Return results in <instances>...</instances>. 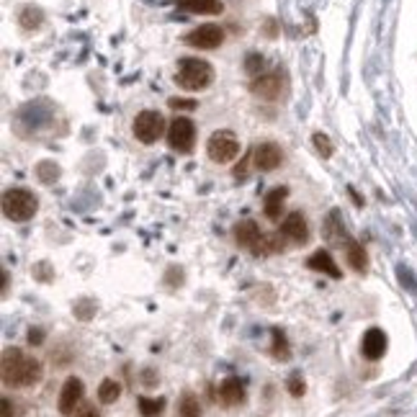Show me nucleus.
Returning <instances> with one entry per match:
<instances>
[{"mask_svg": "<svg viewBox=\"0 0 417 417\" xmlns=\"http://www.w3.org/2000/svg\"><path fill=\"white\" fill-rule=\"evenodd\" d=\"M273 335V358L278 360H289L292 358V348H289V340H286V335H283L281 327H273L271 330Z\"/></svg>", "mask_w": 417, "mask_h": 417, "instance_id": "b1692460", "label": "nucleus"}, {"mask_svg": "<svg viewBox=\"0 0 417 417\" xmlns=\"http://www.w3.org/2000/svg\"><path fill=\"white\" fill-rule=\"evenodd\" d=\"M167 145H170V150H175V152H183V155H188L191 150H194L196 145V126L194 121L188 116H175L170 124H167Z\"/></svg>", "mask_w": 417, "mask_h": 417, "instance_id": "423d86ee", "label": "nucleus"}, {"mask_svg": "<svg viewBox=\"0 0 417 417\" xmlns=\"http://www.w3.org/2000/svg\"><path fill=\"white\" fill-rule=\"evenodd\" d=\"M37 175H39L41 183H54L59 175V167L54 165V163H39V165H37Z\"/></svg>", "mask_w": 417, "mask_h": 417, "instance_id": "cd10ccee", "label": "nucleus"}, {"mask_svg": "<svg viewBox=\"0 0 417 417\" xmlns=\"http://www.w3.org/2000/svg\"><path fill=\"white\" fill-rule=\"evenodd\" d=\"M178 417H201V402L194 391H183L178 402Z\"/></svg>", "mask_w": 417, "mask_h": 417, "instance_id": "412c9836", "label": "nucleus"}, {"mask_svg": "<svg viewBox=\"0 0 417 417\" xmlns=\"http://www.w3.org/2000/svg\"><path fill=\"white\" fill-rule=\"evenodd\" d=\"M263 65H265V59H263L258 52H250V54L245 57V72H247V75H252V78L263 75Z\"/></svg>", "mask_w": 417, "mask_h": 417, "instance_id": "bb28decb", "label": "nucleus"}, {"mask_svg": "<svg viewBox=\"0 0 417 417\" xmlns=\"http://www.w3.org/2000/svg\"><path fill=\"white\" fill-rule=\"evenodd\" d=\"M307 268H312V271H317V273H325V276H330V278H343V271L338 268V263L332 261V255L330 250H314L307 258Z\"/></svg>", "mask_w": 417, "mask_h": 417, "instance_id": "4468645a", "label": "nucleus"}, {"mask_svg": "<svg viewBox=\"0 0 417 417\" xmlns=\"http://www.w3.org/2000/svg\"><path fill=\"white\" fill-rule=\"evenodd\" d=\"M175 6L185 13H199V16H219L224 10L222 0H175Z\"/></svg>", "mask_w": 417, "mask_h": 417, "instance_id": "f3484780", "label": "nucleus"}, {"mask_svg": "<svg viewBox=\"0 0 417 417\" xmlns=\"http://www.w3.org/2000/svg\"><path fill=\"white\" fill-rule=\"evenodd\" d=\"M39 209V199L29 188H8L3 194V214L10 222H29Z\"/></svg>", "mask_w": 417, "mask_h": 417, "instance_id": "7ed1b4c3", "label": "nucleus"}, {"mask_svg": "<svg viewBox=\"0 0 417 417\" xmlns=\"http://www.w3.org/2000/svg\"><path fill=\"white\" fill-rule=\"evenodd\" d=\"M185 44L194 49H216L224 44V29L216 23H204L185 34Z\"/></svg>", "mask_w": 417, "mask_h": 417, "instance_id": "6e6552de", "label": "nucleus"}, {"mask_svg": "<svg viewBox=\"0 0 417 417\" xmlns=\"http://www.w3.org/2000/svg\"><path fill=\"white\" fill-rule=\"evenodd\" d=\"M325 237H327L330 243H335V245H345L350 240L348 234H345V230H343V224H340V212H338V209H332L330 216L325 219Z\"/></svg>", "mask_w": 417, "mask_h": 417, "instance_id": "6ab92c4d", "label": "nucleus"}, {"mask_svg": "<svg viewBox=\"0 0 417 417\" xmlns=\"http://www.w3.org/2000/svg\"><path fill=\"white\" fill-rule=\"evenodd\" d=\"M345 258H348V265L356 273H366V268H369V255H366V250H363V245H360L358 240L350 237L348 243H345Z\"/></svg>", "mask_w": 417, "mask_h": 417, "instance_id": "a211bd4d", "label": "nucleus"}, {"mask_svg": "<svg viewBox=\"0 0 417 417\" xmlns=\"http://www.w3.org/2000/svg\"><path fill=\"white\" fill-rule=\"evenodd\" d=\"M0 376L3 384L13 389H29L37 387L44 378V366L39 358H34L21 348H6L0 358Z\"/></svg>", "mask_w": 417, "mask_h": 417, "instance_id": "f257e3e1", "label": "nucleus"}, {"mask_svg": "<svg viewBox=\"0 0 417 417\" xmlns=\"http://www.w3.org/2000/svg\"><path fill=\"white\" fill-rule=\"evenodd\" d=\"M34 276H37L39 281H44V283L52 281V271H49V263H39V265L34 268Z\"/></svg>", "mask_w": 417, "mask_h": 417, "instance_id": "473e14b6", "label": "nucleus"}, {"mask_svg": "<svg viewBox=\"0 0 417 417\" xmlns=\"http://www.w3.org/2000/svg\"><path fill=\"white\" fill-rule=\"evenodd\" d=\"M132 134H134L136 142L142 145H155L157 139L163 134H167V124H165V116L160 111H139L132 124Z\"/></svg>", "mask_w": 417, "mask_h": 417, "instance_id": "39448f33", "label": "nucleus"}, {"mask_svg": "<svg viewBox=\"0 0 417 417\" xmlns=\"http://www.w3.org/2000/svg\"><path fill=\"white\" fill-rule=\"evenodd\" d=\"M389 348V340H387V332L381 327H371V330L363 332L360 338V353L366 360H378L384 358V353Z\"/></svg>", "mask_w": 417, "mask_h": 417, "instance_id": "9b49d317", "label": "nucleus"}, {"mask_svg": "<svg viewBox=\"0 0 417 417\" xmlns=\"http://www.w3.org/2000/svg\"><path fill=\"white\" fill-rule=\"evenodd\" d=\"M216 399L222 402V407H237L245 402V381L240 376H227L219 384Z\"/></svg>", "mask_w": 417, "mask_h": 417, "instance_id": "f8f14e48", "label": "nucleus"}, {"mask_svg": "<svg viewBox=\"0 0 417 417\" xmlns=\"http://www.w3.org/2000/svg\"><path fill=\"white\" fill-rule=\"evenodd\" d=\"M142 381H145V387H155V374H152V369H147L145 374H142Z\"/></svg>", "mask_w": 417, "mask_h": 417, "instance_id": "c9c22d12", "label": "nucleus"}, {"mask_svg": "<svg viewBox=\"0 0 417 417\" xmlns=\"http://www.w3.org/2000/svg\"><path fill=\"white\" fill-rule=\"evenodd\" d=\"M286 391H289L294 399L304 397V391H307V381H304V376H301L299 371H294L292 376L286 378Z\"/></svg>", "mask_w": 417, "mask_h": 417, "instance_id": "393cba45", "label": "nucleus"}, {"mask_svg": "<svg viewBox=\"0 0 417 417\" xmlns=\"http://www.w3.org/2000/svg\"><path fill=\"white\" fill-rule=\"evenodd\" d=\"M72 417H101V412L96 409V405H90V402H80Z\"/></svg>", "mask_w": 417, "mask_h": 417, "instance_id": "7c9ffc66", "label": "nucleus"}, {"mask_svg": "<svg viewBox=\"0 0 417 417\" xmlns=\"http://www.w3.org/2000/svg\"><path fill=\"white\" fill-rule=\"evenodd\" d=\"M399 278H402V286H407L409 292H417L415 278H412V273H407V268H405V265H399Z\"/></svg>", "mask_w": 417, "mask_h": 417, "instance_id": "2f4dec72", "label": "nucleus"}, {"mask_svg": "<svg viewBox=\"0 0 417 417\" xmlns=\"http://www.w3.org/2000/svg\"><path fill=\"white\" fill-rule=\"evenodd\" d=\"M83 394H85V384H83V378L68 376V381L62 384V391H59V399H57L59 415H65V417L75 415L78 405L83 402Z\"/></svg>", "mask_w": 417, "mask_h": 417, "instance_id": "0eeeda50", "label": "nucleus"}, {"mask_svg": "<svg viewBox=\"0 0 417 417\" xmlns=\"http://www.w3.org/2000/svg\"><path fill=\"white\" fill-rule=\"evenodd\" d=\"M283 163V150L276 142H261L252 147V165L261 173H271L276 167H281Z\"/></svg>", "mask_w": 417, "mask_h": 417, "instance_id": "1a4fd4ad", "label": "nucleus"}, {"mask_svg": "<svg viewBox=\"0 0 417 417\" xmlns=\"http://www.w3.org/2000/svg\"><path fill=\"white\" fill-rule=\"evenodd\" d=\"M250 90L258 98L276 101V98L281 96V72H265V75H258V78L250 83Z\"/></svg>", "mask_w": 417, "mask_h": 417, "instance_id": "ddd939ff", "label": "nucleus"}, {"mask_svg": "<svg viewBox=\"0 0 417 417\" xmlns=\"http://www.w3.org/2000/svg\"><path fill=\"white\" fill-rule=\"evenodd\" d=\"M206 155L216 165H230L240 155V139L230 129H216L206 142Z\"/></svg>", "mask_w": 417, "mask_h": 417, "instance_id": "20e7f679", "label": "nucleus"}, {"mask_svg": "<svg viewBox=\"0 0 417 417\" xmlns=\"http://www.w3.org/2000/svg\"><path fill=\"white\" fill-rule=\"evenodd\" d=\"M136 407H139V415L142 417H160L165 412V399L163 397H157V399L139 397L136 399Z\"/></svg>", "mask_w": 417, "mask_h": 417, "instance_id": "5701e85b", "label": "nucleus"}, {"mask_svg": "<svg viewBox=\"0 0 417 417\" xmlns=\"http://www.w3.org/2000/svg\"><path fill=\"white\" fill-rule=\"evenodd\" d=\"M121 397V384L116 378H103L101 387H98V402L101 405H114Z\"/></svg>", "mask_w": 417, "mask_h": 417, "instance_id": "aec40b11", "label": "nucleus"}, {"mask_svg": "<svg viewBox=\"0 0 417 417\" xmlns=\"http://www.w3.org/2000/svg\"><path fill=\"white\" fill-rule=\"evenodd\" d=\"M19 23H21V26H23L26 31L39 29L41 23H44V13H41V8L26 6V8H21V13H19Z\"/></svg>", "mask_w": 417, "mask_h": 417, "instance_id": "4be33fe9", "label": "nucleus"}, {"mask_svg": "<svg viewBox=\"0 0 417 417\" xmlns=\"http://www.w3.org/2000/svg\"><path fill=\"white\" fill-rule=\"evenodd\" d=\"M281 234L296 245H307L309 243V224H307V216L301 212L286 214L281 222Z\"/></svg>", "mask_w": 417, "mask_h": 417, "instance_id": "9d476101", "label": "nucleus"}, {"mask_svg": "<svg viewBox=\"0 0 417 417\" xmlns=\"http://www.w3.org/2000/svg\"><path fill=\"white\" fill-rule=\"evenodd\" d=\"M214 80V68L206 62V59L199 57H185L178 62V70H175V83L183 88V90H204V88L212 85Z\"/></svg>", "mask_w": 417, "mask_h": 417, "instance_id": "f03ea898", "label": "nucleus"}, {"mask_svg": "<svg viewBox=\"0 0 417 417\" xmlns=\"http://www.w3.org/2000/svg\"><path fill=\"white\" fill-rule=\"evenodd\" d=\"M75 314H78L80 320H90V317L96 314V304L88 299H80L78 304H75Z\"/></svg>", "mask_w": 417, "mask_h": 417, "instance_id": "c85d7f7f", "label": "nucleus"}, {"mask_svg": "<svg viewBox=\"0 0 417 417\" xmlns=\"http://www.w3.org/2000/svg\"><path fill=\"white\" fill-rule=\"evenodd\" d=\"M3 417H16V407L8 397H3Z\"/></svg>", "mask_w": 417, "mask_h": 417, "instance_id": "f704fd0d", "label": "nucleus"}, {"mask_svg": "<svg viewBox=\"0 0 417 417\" xmlns=\"http://www.w3.org/2000/svg\"><path fill=\"white\" fill-rule=\"evenodd\" d=\"M234 243H237V247H243V250H252V245L261 240V227H258V222L255 219H243V222L234 224Z\"/></svg>", "mask_w": 417, "mask_h": 417, "instance_id": "2eb2a0df", "label": "nucleus"}, {"mask_svg": "<svg viewBox=\"0 0 417 417\" xmlns=\"http://www.w3.org/2000/svg\"><path fill=\"white\" fill-rule=\"evenodd\" d=\"M26 340H29V345H41V343H44V330H41V327H31Z\"/></svg>", "mask_w": 417, "mask_h": 417, "instance_id": "72a5a7b5", "label": "nucleus"}, {"mask_svg": "<svg viewBox=\"0 0 417 417\" xmlns=\"http://www.w3.org/2000/svg\"><path fill=\"white\" fill-rule=\"evenodd\" d=\"M286 199H289V188H286V185H276V188H271V191L265 194V201H263V214H265V219L278 222Z\"/></svg>", "mask_w": 417, "mask_h": 417, "instance_id": "dca6fc26", "label": "nucleus"}, {"mask_svg": "<svg viewBox=\"0 0 417 417\" xmlns=\"http://www.w3.org/2000/svg\"><path fill=\"white\" fill-rule=\"evenodd\" d=\"M167 106L173 108V111H194L199 103H196L194 98H170Z\"/></svg>", "mask_w": 417, "mask_h": 417, "instance_id": "c756f323", "label": "nucleus"}, {"mask_svg": "<svg viewBox=\"0 0 417 417\" xmlns=\"http://www.w3.org/2000/svg\"><path fill=\"white\" fill-rule=\"evenodd\" d=\"M312 142H314V150L320 152L325 160H330L332 157V152H335V147H332V142H330V136L327 134H322V132H314V136H312Z\"/></svg>", "mask_w": 417, "mask_h": 417, "instance_id": "a878e982", "label": "nucleus"}]
</instances>
